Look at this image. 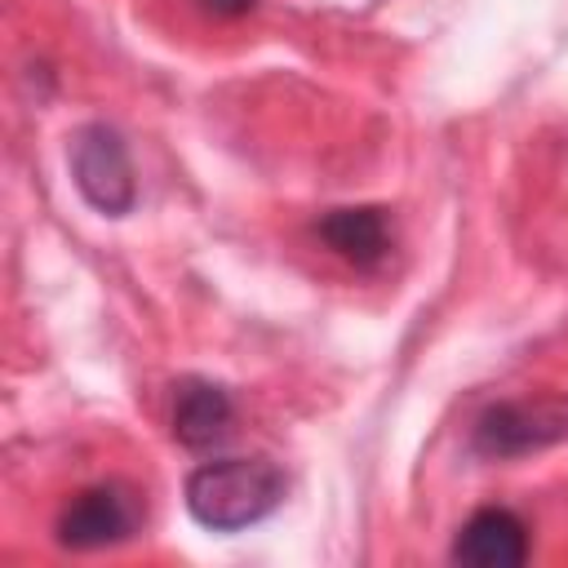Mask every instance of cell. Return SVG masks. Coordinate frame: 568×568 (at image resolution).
Masks as SVG:
<instances>
[{
    "label": "cell",
    "mask_w": 568,
    "mask_h": 568,
    "mask_svg": "<svg viewBox=\"0 0 568 568\" xmlns=\"http://www.w3.org/2000/svg\"><path fill=\"white\" fill-rule=\"evenodd\" d=\"M288 493L284 470L271 457H213L186 475V510L209 532H240L280 510Z\"/></svg>",
    "instance_id": "1"
},
{
    "label": "cell",
    "mask_w": 568,
    "mask_h": 568,
    "mask_svg": "<svg viewBox=\"0 0 568 568\" xmlns=\"http://www.w3.org/2000/svg\"><path fill=\"white\" fill-rule=\"evenodd\" d=\"M559 439H568V399H559V395L497 399L470 426V453L488 457V462L528 457V453H541Z\"/></svg>",
    "instance_id": "2"
},
{
    "label": "cell",
    "mask_w": 568,
    "mask_h": 568,
    "mask_svg": "<svg viewBox=\"0 0 568 568\" xmlns=\"http://www.w3.org/2000/svg\"><path fill=\"white\" fill-rule=\"evenodd\" d=\"M71 182L84 195V204L102 217H124L138 204V178H133V160L124 138L111 124H84L71 138Z\"/></svg>",
    "instance_id": "3"
},
{
    "label": "cell",
    "mask_w": 568,
    "mask_h": 568,
    "mask_svg": "<svg viewBox=\"0 0 568 568\" xmlns=\"http://www.w3.org/2000/svg\"><path fill=\"white\" fill-rule=\"evenodd\" d=\"M133 532H138V501L124 484L80 488L53 524V537L67 550H106L129 541Z\"/></svg>",
    "instance_id": "4"
},
{
    "label": "cell",
    "mask_w": 568,
    "mask_h": 568,
    "mask_svg": "<svg viewBox=\"0 0 568 568\" xmlns=\"http://www.w3.org/2000/svg\"><path fill=\"white\" fill-rule=\"evenodd\" d=\"M231 426H235V399H231L226 386H217L209 377H182L173 386L169 430L182 448L209 453V448L231 439Z\"/></svg>",
    "instance_id": "5"
},
{
    "label": "cell",
    "mask_w": 568,
    "mask_h": 568,
    "mask_svg": "<svg viewBox=\"0 0 568 568\" xmlns=\"http://www.w3.org/2000/svg\"><path fill=\"white\" fill-rule=\"evenodd\" d=\"M453 564L515 568L528 559V524L510 506H479L453 537Z\"/></svg>",
    "instance_id": "6"
},
{
    "label": "cell",
    "mask_w": 568,
    "mask_h": 568,
    "mask_svg": "<svg viewBox=\"0 0 568 568\" xmlns=\"http://www.w3.org/2000/svg\"><path fill=\"white\" fill-rule=\"evenodd\" d=\"M315 235L355 271H377L390 253V222L382 209L373 204H355V209H328L315 222Z\"/></svg>",
    "instance_id": "7"
},
{
    "label": "cell",
    "mask_w": 568,
    "mask_h": 568,
    "mask_svg": "<svg viewBox=\"0 0 568 568\" xmlns=\"http://www.w3.org/2000/svg\"><path fill=\"white\" fill-rule=\"evenodd\" d=\"M200 4L217 18H244L248 9H257V0H200Z\"/></svg>",
    "instance_id": "8"
}]
</instances>
